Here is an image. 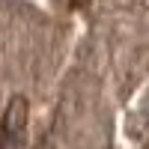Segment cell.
<instances>
[{"label":"cell","mask_w":149,"mask_h":149,"mask_svg":"<svg viewBox=\"0 0 149 149\" xmlns=\"http://www.w3.org/2000/svg\"><path fill=\"white\" fill-rule=\"evenodd\" d=\"M24 128H27V102L24 98H12L6 119H3V137H0V149H21L24 146Z\"/></svg>","instance_id":"cell-1"}]
</instances>
